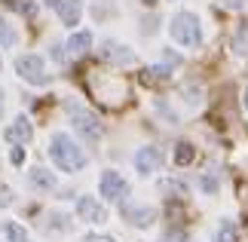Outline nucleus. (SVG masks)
Wrapping results in <instances>:
<instances>
[{"label": "nucleus", "instance_id": "f257e3e1", "mask_svg": "<svg viewBox=\"0 0 248 242\" xmlns=\"http://www.w3.org/2000/svg\"><path fill=\"white\" fill-rule=\"evenodd\" d=\"M49 157L62 172H80L86 166V153L74 144L71 135H64V132H55L49 138Z\"/></svg>", "mask_w": 248, "mask_h": 242}, {"label": "nucleus", "instance_id": "f03ea898", "mask_svg": "<svg viewBox=\"0 0 248 242\" xmlns=\"http://www.w3.org/2000/svg\"><path fill=\"white\" fill-rule=\"evenodd\" d=\"M171 31V40L181 43V46H199L202 40V31H199V18L193 13H178L169 25Z\"/></svg>", "mask_w": 248, "mask_h": 242}, {"label": "nucleus", "instance_id": "7ed1b4c3", "mask_svg": "<svg viewBox=\"0 0 248 242\" xmlns=\"http://www.w3.org/2000/svg\"><path fill=\"white\" fill-rule=\"evenodd\" d=\"M68 113H71V120H74V129H77L86 141H98L101 138V123H98V117H95L92 111H86L83 104H77V101H68Z\"/></svg>", "mask_w": 248, "mask_h": 242}, {"label": "nucleus", "instance_id": "20e7f679", "mask_svg": "<svg viewBox=\"0 0 248 242\" xmlns=\"http://www.w3.org/2000/svg\"><path fill=\"white\" fill-rule=\"evenodd\" d=\"M16 71L22 80L34 83V86H43L49 77H46V67H43V59H37V55H22V59L16 62Z\"/></svg>", "mask_w": 248, "mask_h": 242}, {"label": "nucleus", "instance_id": "39448f33", "mask_svg": "<svg viewBox=\"0 0 248 242\" xmlns=\"http://www.w3.org/2000/svg\"><path fill=\"white\" fill-rule=\"evenodd\" d=\"M98 187H101V196L104 199H123L129 193V184H126V178H123L120 172H104Z\"/></svg>", "mask_w": 248, "mask_h": 242}, {"label": "nucleus", "instance_id": "423d86ee", "mask_svg": "<svg viewBox=\"0 0 248 242\" xmlns=\"http://www.w3.org/2000/svg\"><path fill=\"white\" fill-rule=\"evenodd\" d=\"M77 215L83 221H89V224H104V221H108V211H104L98 206V199H92V196H80L77 199Z\"/></svg>", "mask_w": 248, "mask_h": 242}, {"label": "nucleus", "instance_id": "0eeeda50", "mask_svg": "<svg viewBox=\"0 0 248 242\" xmlns=\"http://www.w3.org/2000/svg\"><path fill=\"white\" fill-rule=\"evenodd\" d=\"M55 13L62 16V22L64 25H77L80 22V13H83V3L80 0H46Z\"/></svg>", "mask_w": 248, "mask_h": 242}, {"label": "nucleus", "instance_id": "6e6552de", "mask_svg": "<svg viewBox=\"0 0 248 242\" xmlns=\"http://www.w3.org/2000/svg\"><path fill=\"white\" fill-rule=\"evenodd\" d=\"M159 162H163V157H159L156 147H141V150L135 153V169L141 172V175H150V172H156Z\"/></svg>", "mask_w": 248, "mask_h": 242}, {"label": "nucleus", "instance_id": "1a4fd4ad", "mask_svg": "<svg viewBox=\"0 0 248 242\" xmlns=\"http://www.w3.org/2000/svg\"><path fill=\"white\" fill-rule=\"evenodd\" d=\"M3 138H6L9 144H25V141H31V123H28L25 117H18L13 126H6Z\"/></svg>", "mask_w": 248, "mask_h": 242}, {"label": "nucleus", "instance_id": "9d476101", "mask_svg": "<svg viewBox=\"0 0 248 242\" xmlns=\"http://www.w3.org/2000/svg\"><path fill=\"white\" fill-rule=\"evenodd\" d=\"M123 215H126L132 224H138V227H150L156 221V211L147 209V206H126V209H123Z\"/></svg>", "mask_w": 248, "mask_h": 242}, {"label": "nucleus", "instance_id": "9b49d317", "mask_svg": "<svg viewBox=\"0 0 248 242\" xmlns=\"http://www.w3.org/2000/svg\"><path fill=\"white\" fill-rule=\"evenodd\" d=\"M104 59H110V62H117V65H132V62H135V55H132L126 46L108 43V46H104Z\"/></svg>", "mask_w": 248, "mask_h": 242}, {"label": "nucleus", "instance_id": "f8f14e48", "mask_svg": "<svg viewBox=\"0 0 248 242\" xmlns=\"http://www.w3.org/2000/svg\"><path fill=\"white\" fill-rule=\"evenodd\" d=\"M89 46H92V34H89V31H77V34H74L71 40H68V52L80 55V52L89 49Z\"/></svg>", "mask_w": 248, "mask_h": 242}, {"label": "nucleus", "instance_id": "ddd939ff", "mask_svg": "<svg viewBox=\"0 0 248 242\" xmlns=\"http://www.w3.org/2000/svg\"><path fill=\"white\" fill-rule=\"evenodd\" d=\"M31 184H34V187H40V190H52L55 187V178L46 169H31Z\"/></svg>", "mask_w": 248, "mask_h": 242}, {"label": "nucleus", "instance_id": "4468645a", "mask_svg": "<svg viewBox=\"0 0 248 242\" xmlns=\"http://www.w3.org/2000/svg\"><path fill=\"white\" fill-rule=\"evenodd\" d=\"M196 157V150H193V144H187V141H181L178 147H175V162L178 166H187V162H193Z\"/></svg>", "mask_w": 248, "mask_h": 242}, {"label": "nucleus", "instance_id": "2eb2a0df", "mask_svg": "<svg viewBox=\"0 0 248 242\" xmlns=\"http://www.w3.org/2000/svg\"><path fill=\"white\" fill-rule=\"evenodd\" d=\"M3 236H6L9 242H28L25 227H18L16 221H6V224H3Z\"/></svg>", "mask_w": 248, "mask_h": 242}, {"label": "nucleus", "instance_id": "dca6fc26", "mask_svg": "<svg viewBox=\"0 0 248 242\" xmlns=\"http://www.w3.org/2000/svg\"><path fill=\"white\" fill-rule=\"evenodd\" d=\"M239 239V230H236L233 221H224L221 230H217V242H236Z\"/></svg>", "mask_w": 248, "mask_h": 242}, {"label": "nucleus", "instance_id": "f3484780", "mask_svg": "<svg viewBox=\"0 0 248 242\" xmlns=\"http://www.w3.org/2000/svg\"><path fill=\"white\" fill-rule=\"evenodd\" d=\"M0 46H16V31L6 18H0Z\"/></svg>", "mask_w": 248, "mask_h": 242}, {"label": "nucleus", "instance_id": "a211bd4d", "mask_svg": "<svg viewBox=\"0 0 248 242\" xmlns=\"http://www.w3.org/2000/svg\"><path fill=\"white\" fill-rule=\"evenodd\" d=\"M233 49L239 52V55H245V52H248V25L242 28L239 34H236V40H233Z\"/></svg>", "mask_w": 248, "mask_h": 242}, {"label": "nucleus", "instance_id": "6ab92c4d", "mask_svg": "<svg viewBox=\"0 0 248 242\" xmlns=\"http://www.w3.org/2000/svg\"><path fill=\"white\" fill-rule=\"evenodd\" d=\"M9 160H13L16 166H22V162H25V150H22V147H13V153H9Z\"/></svg>", "mask_w": 248, "mask_h": 242}, {"label": "nucleus", "instance_id": "aec40b11", "mask_svg": "<svg viewBox=\"0 0 248 242\" xmlns=\"http://www.w3.org/2000/svg\"><path fill=\"white\" fill-rule=\"evenodd\" d=\"M202 190H217V181L205 175V178H202Z\"/></svg>", "mask_w": 248, "mask_h": 242}, {"label": "nucleus", "instance_id": "412c9836", "mask_svg": "<svg viewBox=\"0 0 248 242\" xmlns=\"http://www.w3.org/2000/svg\"><path fill=\"white\" fill-rule=\"evenodd\" d=\"M9 202H13V199H9V190L0 187V206H9Z\"/></svg>", "mask_w": 248, "mask_h": 242}, {"label": "nucleus", "instance_id": "4be33fe9", "mask_svg": "<svg viewBox=\"0 0 248 242\" xmlns=\"http://www.w3.org/2000/svg\"><path fill=\"white\" fill-rule=\"evenodd\" d=\"M83 242H113V239L110 236H86Z\"/></svg>", "mask_w": 248, "mask_h": 242}, {"label": "nucleus", "instance_id": "5701e85b", "mask_svg": "<svg viewBox=\"0 0 248 242\" xmlns=\"http://www.w3.org/2000/svg\"><path fill=\"white\" fill-rule=\"evenodd\" d=\"M154 28H156L154 18H144V34H154Z\"/></svg>", "mask_w": 248, "mask_h": 242}, {"label": "nucleus", "instance_id": "b1692460", "mask_svg": "<svg viewBox=\"0 0 248 242\" xmlns=\"http://www.w3.org/2000/svg\"><path fill=\"white\" fill-rule=\"evenodd\" d=\"M144 3H147V6H154V3H156V0H144Z\"/></svg>", "mask_w": 248, "mask_h": 242}, {"label": "nucleus", "instance_id": "393cba45", "mask_svg": "<svg viewBox=\"0 0 248 242\" xmlns=\"http://www.w3.org/2000/svg\"><path fill=\"white\" fill-rule=\"evenodd\" d=\"M245 108H248V89H245Z\"/></svg>", "mask_w": 248, "mask_h": 242}, {"label": "nucleus", "instance_id": "a878e982", "mask_svg": "<svg viewBox=\"0 0 248 242\" xmlns=\"http://www.w3.org/2000/svg\"><path fill=\"white\" fill-rule=\"evenodd\" d=\"M0 108H3V101H0Z\"/></svg>", "mask_w": 248, "mask_h": 242}]
</instances>
